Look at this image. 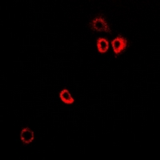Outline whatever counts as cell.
Wrapping results in <instances>:
<instances>
[{"label":"cell","instance_id":"obj_5","mask_svg":"<svg viewBox=\"0 0 160 160\" xmlns=\"http://www.w3.org/2000/svg\"><path fill=\"white\" fill-rule=\"evenodd\" d=\"M59 97L62 102L66 104H72L75 102V99L72 98L69 91L68 90H62L59 94Z\"/></svg>","mask_w":160,"mask_h":160},{"label":"cell","instance_id":"obj_2","mask_svg":"<svg viewBox=\"0 0 160 160\" xmlns=\"http://www.w3.org/2000/svg\"><path fill=\"white\" fill-rule=\"evenodd\" d=\"M111 45H112L113 51L115 52V56L117 57L127 50L129 46V42H128V39L124 38L123 36L118 35L111 42Z\"/></svg>","mask_w":160,"mask_h":160},{"label":"cell","instance_id":"obj_4","mask_svg":"<svg viewBox=\"0 0 160 160\" xmlns=\"http://www.w3.org/2000/svg\"><path fill=\"white\" fill-rule=\"evenodd\" d=\"M97 48L98 52L106 53L109 48V42L108 39L104 38H99L97 39Z\"/></svg>","mask_w":160,"mask_h":160},{"label":"cell","instance_id":"obj_1","mask_svg":"<svg viewBox=\"0 0 160 160\" xmlns=\"http://www.w3.org/2000/svg\"><path fill=\"white\" fill-rule=\"evenodd\" d=\"M90 28L91 30L95 31H103V32L109 33L111 34V28H110L109 25L106 21L105 18L102 16V15H98L96 18H94V19L90 22L89 24Z\"/></svg>","mask_w":160,"mask_h":160},{"label":"cell","instance_id":"obj_3","mask_svg":"<svg viewBox=\"0 0 160 160\" xmlns=\"http://www.w3.org/2000/svg\"><path fill=\"white\" fill-rule=\"evenodd\" d=\"M20 138L24 144H30L34 140V132L29 128H25L22 130Z\"/></svg>","mask_w":160,"mask_h":160}]
</instances>
